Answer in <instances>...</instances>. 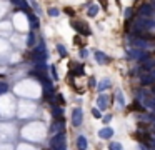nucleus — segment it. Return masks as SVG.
<instances>
[{
	"label": "nucleus",
	"instance_id": "f257e3e1",
	"mask_svg": "<svg viewBox=\"0 0 155 150\" xmlns=\"http://www.w3.org/2000/svg\"><path fill=\"white\" fill-rule=\"evenodd\" d=\"M72 27L78 32V33H82V35H90V33H92V32H90V27H88L85 22H82V20H73Z\"/></svg>",
	"mask_w": 155,
	"mask_h": 150
},
{
	"label": "nucleus",
	"instance_id": "f03ea898",
	"mask_svg": "<svg viewBox=\"0 0 155 150\" xmlns=\"http://www.w3.org/2000/svg\"><path fill=\"white\" fill-rule=\"evenodd\" d=\"M50 145H52V150H55V149H58V147L65 145V135H63L62 132H60V134H57L53 139H52Z\"/></svg>",
	"mask_w": 155,
	"mask_h": 150
},
{
	"label": "nucleus",
	"instance_id": "7ed1b4c3",
	"mask_svg": "<svg viewBox=\"0 0 155 150\" xmlns=\"http://www.w3.org/2000/svg\"><path fill=\"white\" fill-rule=\"evenodd\" d=\"M82 119H83L82 110H80V109H75L72 112V124L75 125V127H80V125H82Z\"/></svg>",
	"mask_w": 155,
	"mask_h": 150
},
{
	"label": "nucleus",
	"instance_id": "20e7f679",
	"mask_svg": "<svg viewBox=\"0 0 155 150\" xmlns=\"http://www.w3.org/2000/svg\"><path fill=\"white\" fill-rule=\"evenodd\" d=\"M152 12H154V7L150 5V4H144V5L139 7V14L142 17H150L152 15Z\"/></svg>",
	"mask_w": 155,
	"mask_h": 150
},
{
	"label": "nucleus",
	"instance_id": "39448f33",
	"mask_svg": "<svg viewBox=\"0 0 155 150\" xmlns=\"http://www.w3.org/2000/svg\"><path fill=\"white\" fill-rule=\"evenodd\" d=\"M97 105L100 107L102 110H105L107 107H109V95H105V93H102L100 97L97 98Z\"/></svg>",
	"mask_w": 155,
	"mask_h": 150
},
{
	"label": "nucleus",
	"instance_id": "423d86ee",
	"mask_svg": "<svg viewBox=\"0 0 155 150\" xmlns=\"http://www.w3.org/2000/svg\"><path fill=\"white\" fill-rule=\"evenodd\" d=\"M140 82H142V85H150V83L155 82V78L152 77L149 72H144L142 75H140Z\"/></svg>",
	"mask_w": 155,
	"mask_h": 150
},
{
	"label": "nucleus",
	"instance_id": "0eeeda50",
	"mask_svg": "<svg viewBox=\"0 0 155 150\" xmlns=\"http://www.w3.org/2000/svg\"><path fill=\"white\" fill-rule=\"evenodd\" d=\"M52 115H53V119L55 120H63V110L60 109V105H53Z\"/></svg>",
	"mask_w": 155,
	"mask_h": 150
},
{
	"label": "nucleus",
	"instance_id": "6e6552de",
	"mask_svg": "<svg viewBox=\"0 0 155 150\" xmlns=\"http://www.w3.org/2000/svg\"><path fill=\"white\" fill-rule=\"evenodd\" d=\"M95 60H97L98 63H103V65L110 62V58L107 57L105 53H102V52H95Z\"/></svg>",
	"mask_w": 155,
	"mask_h": 150
},
{
	"label": "nucleus",
	"instance_id": "1a4fd4ad",
	"mask_svg": "<svg viewBox=\"0 0 155 150\" xmlns=\"http://www.w3.org/2000/svg\"><path fill=\"white\" fill-rule=\"evenodd\" d=\"M112 135H114V130L109 129V127H107V129H102L100 132H98V137H100V139H105V140L110 139Z\"/></svg>",
	"mask_w": 155,
	"mask_h": 150
},
{
	"label": "nucleus",
	"instance_id": "9d476101",
	"mask_svg": "<svg viewBox=\"0 0 155 150\" xmlns=\"http://www.w3.org/2000/svg\"><path fill=\"white\" fill-rule=\"evenodd\" d=\"M77 147H78V150H87V139L83 135H80L77 139Z\"/></svg>",
	"mask_w": 155,
	"mask_h": 150
},
{
	"label": "nucleus",
	"instance_id": "9b49d317",
	"mask_svg": "<svg viewBox=\"0 0 155 150\" xmlns=\"http://www.w3.org/2000/svg\"><path fill=\"white\" fill-rule=\"evenodd\" d=\"M98 14V7L97 5H90L88 7V17H95Z\"/></svg>",
	"mask_w": 155,
	"mask_h": 150
},
{
	"label": "nucleus",
	"instance_id": "f8f14e48",
	"mask_svg": "<svg viewBox=\"0 0 155 150\" xmlns=\"http://www.w3.org/2000/svg\"><path fill=\"white\" fill-rule=\"evenodd\" d=\"M124 15H125V18H127V20H130V18H132V15H134V9H125Z\"/></svg>",
	"mask_w": 155,
	"mask_h": 150
},
{
	"label": "nucleus",
	"instance_id": "ddd939ff",
	"mask_svg": "<svg viewBox=\"0 0 155 150\" xmlns=\"http://www.w3.org/2000/svg\"><path fill=\"white\" fill-rule=\"evenodd\" d=\"M28 20H30V23H32V27H33V25H38V18H37V17L35 15H30V17H28Z\"/></svg>",
	"mask_w": 155,
	"mask_h": 150
},
{
	"label": "nucleus",
	"instance_id": "4468645a",
	"mask_svg": "<svg viewBox=\"0 0 155 150\" xmlns=\"http://www.w3.org/2000/svg\"><path fill=\"white\" fill-rule=\"evenodd\" d=\"M110 150H122V145L119 142H114V144H110Z\"/></svg>",
	"mask_w": 155,
	"mask_h": 150
},
{
	"label": "nucleus",
	"instance_id": "2eb2a0df",
	"mask_svg": "<svg viewBox=\"0 0 155 150\" xmlns=\"http://www.w3.org/2000/svg\"><path fill=\"white\" fill-rule=\"evenodd\" d=\"M109 85H110V83L107 82V80H103V82L100 83V85H98V90H100V92H102V90H105V88L109 87Z\"/></svg>",
	"mask_w": 155,
	"mask_h": 150
},
{
	"label": "nucleus",
	"instance_id": "dca6fc26",
	"mask_svg": "<svg viewBox=\"0 0 155 150\" xmlns=\"http://www.w3.org/2000/svg\"><path fill=\"white\" fill-rule=\"evenodd\" d=\"M92 115L95 117V119H100V117H102V114H100V110L98 109H92Z\"/></svg>",
	"mask_w": 155,
	"mask_h": 150
},
{
	"label": "nucleus",
	"instance_id": "f3484780",
	"mask_svg": "<svg viewBox=\"0 0 155 150\" xmlns=\"http://www.w3.org/2000/svg\"><path fill=\"white\" fill-rule=\"evenodd\" d=\"M57 50L62 53V55H67V48H65L63 45H57Z\"/></svg>",
	"mask_w": 155,
	"mask_h": 150
},
{
	"label": "nucleus",
	"instance_id": "a211bd4d",
	"mask_svg": "<svg viewBox=\"0 0 155 150\" xmlns=\"http://www.w3.org/2000/svg\"><path fill=\"white\" fill-rule=\"evenodd\" d=\"M55 100H57V104L58 105H63V102H65V100H63V95H60V93H58V95H55Z\"/></svg>",
	"mask_w": 155,
	"mask_h": 150
},
{
	"label": "nucleus",
	"instance_id": "6ab92c4d",
	"mask_svg": "<svg viewBox=\"0 0 155 150\" xmlns=\"http://www.w3.org/2000/svg\"><path fill=\"white\" fill-rule=\"evenodd\" d=\"M7 90H9V85H7V83H0V93L7 92Z\"/></svg>",
	"mask_w": 155,
	"mask_h": 150
},
{
	"label": "nucleus",
	"instance_id": "aec40b11",
	"mask_svg": "<svg viewBox=\"0 0 155 150\" xmlns=\"http://www.w3.org/2000/svg\"><path fill=\"white\" fill-rule=\"evenodd\" d=\"M18 7H22V10H27V9H28V5H27V2H25V0H20Z\"/></svg>",
	"mask_w": 155,
	"mask_h": 150
},
{
	"label": "nucleus",
	"instance_id": "412c9836",
	"mask_svg": "<svg viewBox=\"0 0 155 150\" xmlns=\"http://www.w3.org/2000/svg\"><path fill=\"white\" fill-rule=\"evenodd\" d=\"M48 14H50L52 17H57L58 15V10H57V9H48Z\"/></svg>",
	"mask_w": 155,
	"mask_h": 150
},
{
	"label": "nucleus",
	"instance_id": "4be33fe9",
	"mask_svg": "<svg viewBox=\"0 0 155 150\" xmlns=\"http://www.w3.org/2000/svg\"><path fill=\"white\" fill-rule=\"evenodd\" d=\"M28 45H33V33H30V37H28Z\"/></svg>",
	"mask_w": 155,
	"mask_h": 150
},
{
	"label": "nucleus",
	"instance_id": "5701e85b",
	"mask_svg": "<svg viewBox=\"0 0 155 150\" xmlns=\"http://www.w3.org/2000/svg\"><path fill=\"white\" fill-rule=\"evenodd\" d=\"M149 73H150V75H152V77H154V78H155V67H154V68H152V70H150V72H149Z\"/></svg>",
	"mask_w": 155,
	"mask_h": 150
}]
</instances>
